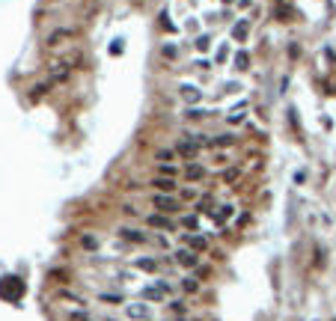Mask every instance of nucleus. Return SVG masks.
<instances>
[{
	"instance_id": "nucleus-1",
	"label": "nucleus",
	"mask_w": 336,
	"mask_h": 321,
	"mask_svg": "<svg viewBox=\"0 0 336 321\" xmlns=\"http://www.w3.org/2000/svg\"><path fill=\"white\" fill-rule=\"evenodd\" d=\"M152 205L161 211V214H173V211H179L182 205H179V199L173 196V193H155L152 196Z\"/></svg>"
},
{
	"instance_id": "nucleus-2",
	"label": "nucleus",
	"mask_w": 336,
	"mask_h": 321,
	"mask_svg": "<svg viewBox=\"0 0 336 321\" xmlns=\"http://www.w3.org/2000/svg\"><path fill=\"white\" fill-rule=\"evenodd\" d=\"M119 238H125V241H131V244H146V241H152L146 232H140L134 226H119Z\"/></svg>"
},
{
	"instance_id": "nucleus-3",
	"label": "nucleus",
	"mask_w": 336,
	"mask_h": 321,
	"mask_svg": "<svg viewBox=\"0 0 336 321\" xmlns=\"http://www.w3.org/2000/svg\"><path fill=\"white\" fill-rule=\"evenodd\" d=\"M176 262H179L182 268H197V265H200V256H197V250L185 247V250H179V253H176Z\"/></svg>"
},
{
	"instance_id": "nucleus-4",
	"label": "nucleus",
	"mask_w": 336,
	"mask_h": 321,
	"mask_svg": "<svg viewBox=\"0 0 336 321\" xmlns=\"http://www.w3.org/2000/svg\"><path fill=\"white\" fill-rule=\"evenodd\" d=\"M152 188L158 193H173L176 191V176H155V179H152Z\"/></svg>"
},
{
	"instance_id": "nucleus-5",
	"label": "nucleus",
	"mask_w": 336,
	"mask_h": 321,
	"mask_svg": "<svg viewBox=\"0 0 336 321\" xmlns=\"http://www.w3.org/2000/svg\"><path fill=\"white\" fill-rule=\"evenodd\" d=\"M68 74H71V63H54V68H51V84H63V81H68Z\"/></svg>"
},
{
	"instance_id": "nucleus-6",
	"label": "nucleus",
	"mask_w": 336,
	"mask_h": 321,
	"mask_svg": "<svg viewBox=\"0 0 336 321\" xmlns=\"http://www.w3.org/2000/svg\"><path fill=\"white\" fill-rule=\"evenodd\" d=\"M146 223L155 226V229H167V232H173V223H170L164 214H149V217H146Z\"/></svg>"
},
{
	"instance_id": "nucleus-7",
	"label": "nucleus",
	"mask_w": 336,
	"mask_h": 321,
	"mask_svg": "<svg viewBox=\"0 0 336 321\" xmlns=\"http://www.w3.org/2000/svg\"><path fill=\"white\" fill-rule=\"evenodd\" d=\"M185 176H188V182H200V179H205V167H200V164H191V167L185 170Z\"/></svg>"
},
{
	"instance_id": "nucleus-8",
	"label": "nucleus",
	"mask_w": 336,
	"mask_h": 321,
	"mask_svg": "<svg viewBox=\"0 0 336 321\" xmlns=\"http://www.w3.org/2000/svg\"><path fill=\"white\" fill-rule=\"evenodd\" d=\"M71 36H74L71 30H57V33H51V36H48V48H57L63 39H71Z\"/></svg>"
},
{
	"instance_id": "nucleus-9",
	"label": "nucleus",
	"mask_w": 336,
	"mask_h": 321,
	"mask_svg": "<svg viewBox=\"0 0 336 321\" xmlns=\"http://www.w3.org/2000/svg\"><path fill=\"white\" fill-rule=\"evenodd\" d=\"M247 33H250V24H247V21H238L235 27H232V39L244 42V39H247Z\"/></svg>"
},
{
	"instance_id": "nucleus-10",
	"label": "nucleus",
	"mask_w": 336,
	"mask_h": 321,
	"mask_svg": "<svg viewBox=\"0 0 336 321\" xmlns=\"http://www.w3.org/2000/svg\"><path fill=\"white\" fill-rule=\"evenodd\" d=\"M173 158H176V149H158V152H155V160H158V164H173Z\"/></svg>"
},
{
	"instance_id": "nucleus-11",
	"label": "nucleus",
	"mask_w": 336,
	"mask_h": 321,
	"mask_svg": "<svg viewBox=\"0 0 336 321\" xmlns=\"http://www.w3.org/2000/svg\"><path fill=\"white\" fill-rule=\"evenodd\" d=\"M128 315H131V318H149L152 312H149V306H137V303H131V306H128Z\"/></svg>"
},
{
	"instance_id": "nucleus-12",
	"label": "nucleus",
	"mask_w": 336,
	"mask_h": 321,
	"mask_svg": "<svg viewBox=\"0 0 336 321\" xmlns=\"http://www.w3.org/2000/svg\"><path fill=\"white\" fill-rule=\"evenodd\" d=\"M185 244H188L191 250H205V238H200V235H188Z\"/></svg>"
},
{
	"instance_id": "nucleus-13",
	"label": "nucleus",
	"mask_w": 336,
	"mask_h": 321,
	"mask_svg": "<svg viewBox=\"0 0 336 321\" xmlns=\"http://www.w3.org/2000/svg\"><path fill=\"white\" fill-rule=\"evenodd\" d=\"M235 68H241V71H244V68H250V57H247V51H238V54H235Z\"/></svg>"
},
{
	"instance_id": "nucleus-14",
	"label": "nucleus",
	"mask_w": 336,
	"mask_h": 321,
	"mask_svg": "<svg viewBox=\"0 0 336 321\" xmlns=\"http://www.w3.org/2000/svg\"><path fill=\"white\" fill-rule=\"evenodd\" d=\"M182 96L188 98V101H200V90H197V87H188V84H185V87H182Z\"/></svg>"
},
{
	"instance_id": "nucleus-15",
	"label": "nucleus",
	"mask_w": 336,
	"mask_h": 321,
	"mask_svg": "<svg viewBox=\"0 0 336 321\" xmlns=\"http://www.w3.org/2000/svg\"><path fill=\"white\" fill-rule=\"evenodd\" d=\"M229 164V152H214V167H226Z\"/></svg>"
},
{
	"instance_id": "nucleus-16",
	"label": "nucleus",
	"mask_w": 336,
	"mask_h": 321,
	"mask_svg": "<svg viewBox=\"0 0 336 321\" xmlns=\"http://www.w3.org/2000/svg\"><path fill=\"white\" fill-rule=\"evenodd\" d=\"M137 268H143V271H155V268H158V262H152V259H140V262H137Z\"/></svg>"
},
{
	"instance_id": "nucleus-17",
	"label": "nucleus",
	"mask_w": 336,
	"mask_h": 321,
	"mask_svg": "<svg viewBox=\"0 0 336 321\" xmlns=\"http://www.w3.org/2000/svg\"><path fill=\"white\" fill-rule=\"evenodd\" d=\"M182 286H185V289H188V291H197V289H200V283H197L194 277H188V280H185Z\"/></svg>"
},
{
	"instance_id": "nucleus-18",
	"label": "nucleus",
	"mask_w": 336,
	"mask_h": 321,
	"mask_svg": "<svg viewBox=\"0 0 336 321\" xmlns=\"http://www.w3.org/2000/svg\"><path fill=\"white\" fill-rule=\"evenodd\" d=\"M197 48H200V51H208V36H200V39H197Z\"/></svg>"
},
{
	"instance_id": "nucleus-19",
	"label": "nucleus",
	"mask_w": 336,
	"mask_h": 321,
	"mask_svg": "<svg viewBox=\"0 0 336 321\" xmlns=\"http://www.w3.org/2000/svg\"><path fill=\"white\" fill-rule=\"evenodd\" d=\"M241 119H244V113H241V110H232V113H229V122H241Z\"/></svg>"
},
{
	"instance_id": "nucleus-20",
	"label": "nucleus",
	"mask_w": 336,
	"mask_h": 321,
	"mask_svg": "<svg viewBox=\"0 0 336 321\" xmlns=\"http://www.w3.org/2000/svg\"><path fill=\"white\" fill-rule=\"evenodd\" d=\"M182 223L188 226V229H197V217H185V220H182Z\"/></svg>"
},
{
	"instance_id": "nucleus-21",
	"label": "nucleus",
	"mask_w": 336,
	"mask_h": 321,
	"mask_svg": "<svg viewBox=\"0 0 336 321\" xmlns=\"http://www.w3.org/2000/svg\"><path fill=\"white\" fill-rule=\"evenodd\" d=\"M182 199H197V191H194V188H191V191H185V193H182Z\"/></svg>"
},
{
	"instance_id": "nucleus-22",
	"label": "nucleus",
	"mask_w": 336,
	"mask_h": 321,
	"mask_svg": "<svg viewBox=\"0 0 336 321\" xmlns=\"http://www.w3.org/2000/svg\"><path fill=\"white\" fill-rule=\"evenodd\" d=\"M223 3H232V0H223Z\"/></svg>"
}]
</instances>
